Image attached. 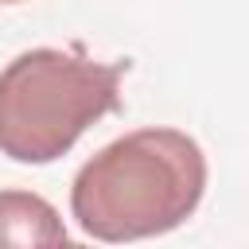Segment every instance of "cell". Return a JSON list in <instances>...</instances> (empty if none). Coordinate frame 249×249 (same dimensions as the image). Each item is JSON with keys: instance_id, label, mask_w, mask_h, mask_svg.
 I'll return each instance as SVG.
<instances>
[{"instance_id": "obj_1", "label": "cell", "mask_w": 249, "mask_h": 249, "mask_svg": "<svg viewBox=\"0 0 249 249\" xmlns=\"http://www.w3.org/2000/svg\"><path fill=\"white\" fill-rule=\"evenodd\" d=\"M206 191V156L179 128H136L82 163L70 187L78 226L97 241H136L183 226Z\"/></svg>"}, {"instance_id": "obj_2", "label": "cell", "mask_w": 249, "mask_h": 249, "mask_svg": "<svg viewBox=\"0 0 249 249\" xmlns=\"http://www.w3.org/2000/svg\"><path fill=\"white\" fill-rule=\"evenodd\" d=\"M128 62H93L82 51L35 47L0 70V152L19 163H51L121 105Z\"/></svg>"}, {"instance_id": "obj_3", "label": "cell", "mask_w": 249, "mask_h": 249, "mask_svg": "<svg viewBox=\"0 0 249 249\" xmlns=\"http://www.w3.org/2000/svg\"><path fill=\"white\" fill-rule=\"evenodd\" d=\"M0 245H66V226L58 210L31 191H0Z\"/></svg>"}, {"instance_id": "obj_4", "label": "cell", "mask_w": 249, "mask_h": 249, "mask_svg": "<svg viewBox=\"0 0 249 249\" xmlns=\"http://www.w3.org/2000/svg\"><path fill=\"white\" fill-rule=\"evenodd\" d=\"M0 4H16V0H0Z\"/></svg>"}]
</instances>
